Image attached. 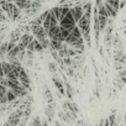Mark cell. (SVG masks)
I'll list each match as a JSON object with an SVG mask.
<instances>
[{"instance_id": "obj_12", "label": "cell", "mask_w": 126, "mask_h": 126, "mask_svg": "<svg viewBox=\"0 0 126 126\" xmlns=\"http://www.w3.org/2000/svg\"><path fill=\"white\" fill-rule=\"evenodd\" d=\"M21 36H22V31L20 30V27H17V29H15V30L11 31V33L9 36V41L10 42H14V43H19Z\"/></svg>"}, {"instance_id": "obj_3", "label": "cell", "mask_w": 126, "mask_h": 126, "mask_svg": "<svg viewBox=\"0 0 126 126\" xmlns=\"http://www.w3.org/2000/svg\"><path fill=\"white\" fill-rule=\"evenodd\" d=\"M47 35H48V38H49V40L64 42V38H63V35H62V29H61L59 25L53 26L52 29H49V31H48Z\"/></svg>"}, {"instance_id": "obj_8", "label": "cell", "mask_w": 126, "mask_h": 126, "mask_svg": "<svg viewBox=\"0 0 126 126\" xmlns=\"http://www.w3.org/2000/svg\"><path fill=\"white\" fill-rule=\"evenodd\" d=\"M71 14H72V16H73V19L76 20V22H78L79 20H80V17L83 16V8H82V5H73L72 8H71Z\"/></svg>"}, {"instance_id": "obj_10", "label": "cell", "mask_w": 126, "mask_h": 126, "mask_svg": "<svg viewBox=\"0 0 126 126\" xmlns=\"http://www.w3.org/2000/svg\"><path fill=\"white\" fill-rule=\"evenodd\" d=\"M26 49L32 51V52H43V51H45L43 47H42V45L38 42L37 38H33V40L27 45V48H26Z\"/></svg>"}, {"instance_id": "obj_16", "label": "cell", "mask_w": 126, "mask_h": 126, "mask_svg": "<svg viewBox=\"0 0 126 126\" xmlns=\"http://www.w3.org/2000/svg\"><path fill=\"white\" fill-rule=\"evenodd\" d=\"M6 92H8V88L3 84H0V104H8Z\"/></svg>"}, {"instance_id": "obj_26", "label": "cell", "mask_w": 126, "mask_h": 126, "mask_svg": "<svg viewBox=\"0 0 126 126\" xmlns=\"http://www.w3.org/2000/svg\"><path fill=\"white\" fill-rule=\"evenodd\" d=\"M126 6V0H120V9H124Z\"/></svg>"}, {"instance_id": "obj_4", "label": "cell", "mask_w": 126, "mask_h": 126, "mask_svg": "<svg viewBox=\"0 0 126 126\" xmlns=\"http://www.w3.org/2000/svg\"><path fill=\"white\" fill-rule=\"evenodd\" d=\"M31 33L35 36V38L40 40V38H45L48 37L46 30L43 29L42 25H31Z\"/></svg>"}, {"instance_id": "obj_14", "label": "cell", "mask_w": 126, "mask_h": 126, "mask_svg": "<svg viewBox=\"0 0 126 126\" xmlns=\"http://www.w3.org/2000/svg\"><path fill=\"white\" fill-rule=\"evenodd\" d=\"M64 88H66V96H67V99H69V100H73V95H74V90H73V88H72V85H71V83L66 79L64 82Z\"/></svg>"}, {"instance_id": "obj_20", "label": "cell", "mask_w": 126, "mask_h": 126, "mask_svg": "<svg viewBox=\"0 0 126 126\" xmlns=\"http://www.w3.org/2000/svg\"><path fill=\"white\" fill-rule=\"evenodd\" d=\"M6 99H8V104H9V103H13L14 100H16L17 96L15 95V93H14L11 89L8 88V92H6Z\"/></svg>"}, {"instance_id": "obj_7", "label": "cell", "mask_w": 126, "mask_h": 126, "mask_svg": "<svg viewBox=\"0 0 126 126\" xmlns=\"http://www.w3.org/2000/svg\"><path fill=\"white\" fill-rule=\"evenodd\" d=\"M52 82H53V84H54V87H56V90L62 95V96H66V88H64V83H63L56 74H53V77H52Z\"/></svg>"}, {"instance_id": "obj_17", "label": "cell", "mask_w": 126, "mask_h": 126, "mask_svg": "<svg viewBox=\"0 0 126 126\" xmlns=\"http://www.w3.org/2000/svg\"><path fill=\"white\" fill-rule=\"evenodd\" d=\"M104 3L116 11L120 10V0H104Z\"/></svg>"}, {"instance_id": "obj_11", "label": "cell", "mask_w": 126, "mask_h": 126, "mask_svg": "<svg viewBox=\"0 0 126 126\" xmlns=\"http://www.w3.org/2000/svg\"><path fill=\"white\" fill-rule=\"evenodd\" d=\"M114 61L117 63H121V64H125L126 63V54L124 52V49H115L114 51Z\"/></svg>"}, {"instance_id": "obj_22", "label": "cell", "mask_w": 126, "mask_h": 126, "mask_svg": "<svg viewBox=\"0 0 126 126\" xmlns=\"http://www.w3.org/2000/svg\"><path fill=\"white\" fill-rule=\"evenodd\" d=\"M117 77L120 78V80L124 84H126V68H122L121 71H119L117 72Z\"/></svg>"}, {"instance_id": "obj_6", "label": "cell", "mask_w": 126, "mask_h": 126, "mask_svg": "<svg viewBox=\"0 0 126 126\" xmlns=\"http://www.w3.org/2000/svg\"><path fill=\"white\" fill-rule=\"evenodd\" d=\"M45 114H46L47 121L52 122L54 120V115H56V104L54 103H47V105L45 106Z\"/></svg>"}, {"instance_id": "obj_21", "label": "cell", "mask_w": 126, "mask_h": 126, "mask_svg": "<svg viewBox=\"0 0 126 126\" xmlns=\"http://www.w3.org/2000/svg\"><path fill=\"white\" fill-rule=\"evenodd\" d=\"M48 71L52 73V74H57L58 73V66L56 62H49L48 63Z\"/></svg>"}, {"instance_id": "obj_13", "label": "cell", "mask_w": 126, "mask_h": 126, "mask_svg": "<svg viewBox=\"0 0 126 126\" xmlns=\"http://www.w3.org/2000/svg\"><path fill=\"white\" fill-rule=\"evenodd\" d=\"M93 6H94V5H93V3H90V1H85V3L82 5L84 15H87V17H89V19L93 17Z\"/></svg>"}, {"instance_id": "obj_27", "label": "cell", "mask_w": 126, "mask_h": 126, "mask_svg": "<svg viewBox=\"0 0 126 126\" xmlns=\"http://www.w3.org/2000/svg\"><path fill=\"white\" fill-rule=\"evenodd\" d=\"M104 120H105V119H104ZM104 120H100V122H99L96 126H104Z\"/></svg>"}, {"instance_id": "obj_9", "label": "cell", "mask_w": 126, "mask_h": 126, "mask_svg": "<svg viewBox=\"0 0 126 126\" xmlns=\"http://www.w3.org/2000/svg\"><path fill=\"white\" fill-rule=\"evenodd\" d=\"M63 110H68V111H71V112H73V114H78V112H79L78 105H77L73 100H69V99L63 103Z\"/></svg>"}, {"instance_id": "obj_2", "label": "cell", "mask_w": 126, "mask_h": 126, "mask_svg": "<svg viewBox=\"0 0 126 126\" xmlns=\"http://www.w3.org/2000/svg\"><path fill=\"white\" fill-rule=\"evenodd\" d=\"M57 25H59V22H58L57 17L54 16V14L52 13V10H48V15H47V17L45 19L43 24H42L43 29H45V30H46V32L48 33L49 29H52L53 26H57Z\"/></svg>"}, {"instance_id": "obj_31", "label": "cell", "mask_w": 126, "mask_h": 126, "mask_svg": "<svg viewBox=\"0 0 126 126\" xmlns=\"http://www.w3.org/2000/svg\"><path fill=\"white\" fill-rule=\"evenodd\" d=\"M11 1H13V3H14V1H15V0H11Z\"/></svg>"}, {"instance_id": "obj_29", "label": "cell", "mask_w": 126, "mask_h": 126, "mask_svg": "<svg viewBox=\"0 0 126 126\" xmlns=\"http://www.w3.org/2000/svg\"><path fill=\"white\" fill-rule=\"evenodd\" d=\"M30 126H41V125H30Z\"/></svg>"}, {"instance_id": "obj_28", "label": "cell", "mask_w": 126, "mask_h": 126, "mask_svg": "<svg viewBox=\"0 0 126 126\" xmlns=\"http://www.w3.org/2000/svg\"><path fill=\"white\" fill-rule=\"evenodd\" d=\"M4 126H13V125H11V124H9V122H8V121H6V122H5V124H4Z\"/></svg>"}, {"instance_id": "obj_24", "label": "cell", "mask_w": 126, "mask_h": 126, "mask_svg": "<svg viewBox=\"0 0 126 126\" xmlns=\"http://www.w3.org/2000/svg\"><path fill=\"white\" fill-rule=\"evenodd\" d=\"M76 126H89V125H88L84 120L80 119V120H77V121H76Z\"/></svg>"}, {"instance_id": "obj_1", "label": "cell", "mask_w": 126, "mask_h": 126, "mask_svg": "<svg viewBox=\"0 0 126 126\" xmlns=\"http://www.w3.org/2000/svg\"><path fill=\"white\" fill-rule=\"evenodd\" d=\"M59 26L63 27V29H67V30H69V31H72V30L77 26V22H76V20L73 19L71 11H69L67 15L63 16V19L59 21Z\"/></svg>"}, {"instance_id": "obj_25", "label": "cell", "mask_w": 126, "mask_h": 126, "mask_svg": "<svg viewBox=\"0 0 126 126\" xmlns=\"http://www.w3.org/2000/svg\"><path fill=\"white\" fill-rule=\"evenodd\" d=\"M3 77H5V76H4V69H3V63L0 61V78H3Z\"/></svg>"}, {"instance_id": "obj_18", "label": "cell", "mask_w": 126, "mask_h": 126, "mask_svg": "<svg viewBox=\"0 0 126 126\" xmlns=\"http://www.w3.org/2000/svg\"><path fill=\"white\" fill-rule=\"evenodd\" d=\"M63 43H64V42L49 40V47H48V48H53V49H56V51H59V49L63 47Z\"/></svg>"}, {"instance_id": "obj_5", "label": "cell", "mask_w": 126, "mask_h": 126, "mask_svg": "<svg viewBox=\"0 0 126 126\" xmlns=\"http://www.w3.org/2000/svg\"><path fill=\"white\" fill-rule=\"evenodd\" d=\"M35 38V36L31 33V32H26V33H22V36H21V38H20V41H19V47H20V49L21 51H25L26 48H27V45L32 41Z\"/></svg>"}, {"instance_id": "obj_30", "label": "cell", "mask_w": 126, "mask_h": 126, "mask_svg": "<svg viewBox=\"0 0 126 126\" xmlns=\"http://www.w3.org/2000/svg\"><path fill=\"white\" fill-rule=\"evenodd\" d=\"M124 126H126V121H125V125H124Z\"/></svg>"}, {"instance_id": "obj_19", "label": "cell", "mask_w": 126, "mask_h": 126, "mask_svg": "<svg viewBox=\"0 0 126 126\" xmlns=\"http://www.w3.org/2000/svg\"><path fill=\"white\" fill-rule=\"evenodd\" d=\"M52 10V13L54 14V16L57 17V20H58V22L63 19V15H62V9H61V5H57V6H54V8H52L51 9Z\"/></svg>"}, {"instance_id": "obj_23", "label": "cell", "mask_w": 126, "mask_h": 126, "mask_svg": "<svg viewBox=\"0 0 126 126\" xmlns=\"http://www.w3.org/2000/svg\"><path fill=\"white\" fill-rule=\"evenodd\" d=\"M8 45H9V42H5V41L0 45V53H1L3 56H6V53H8V51H9Z\"/></svg>"}, {"instance_id": "obj_15", "label": "cell", "mask_w": 126, "mask_h": 126, "mask_svg": "<svg viewBox=\"0 0 126 126\" xmlns=\"http://www.w3.org/2000/svg\"><path fill=\"white\" fill-rule=\"evenodd\" d=\"M43 98L46 99L47 103H54L53 95H52L51 89L48 88V85H43Z\"/></svg>"}]
</instances>
